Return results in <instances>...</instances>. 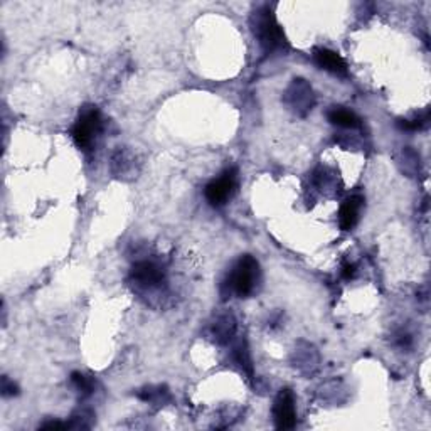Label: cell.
<instances>
[{"label":"cell","instance_id":"obj_1","mask_svg":"<svg viewBox=\"0 0 431 431\" xmlns=\"http://www.w3.org/2000/svg\"><path fill=\"white\" fill-rule=\"evenodd\" d=\"M259 278V263L252 254H244L232 268L230 278L224 281L228 293H236L240 298H246L253 293Z\"/></svg>","mask_w":431,"mask_h":431},{"label":"cell","instance_id":"obj_2","mask_svg":"<svg viewBox=\"0 0 431 431\" xmlns=\"http://www.w3.org/2000/svg\"><path fill=\"white\" fill-rule=\"evenodd\" d=\"M252 25L254 36L258 37V42L261 44L265 51H273L285 44L283 33H281L278 22H276L273 12L268 6L254 12L252 17Z\"/></svg>","mask_w":431,"mask_h":431},{"label":"cell","instance_id":"obj_3","mask_svg":"<svg viewBox=\"0 0 431 431\" xmlns=\"http://www.w3.org/2000/svg\"><path fill=\"white\" fill-rule=\"evenodd\" d=\"M101 130L100 112L93 107H86L79 113L76 125L73 126V140L81 150H90L93 147L96 135Z\"/></svg>","mask_w":431,"mask_h":431},{"label":"cell","instance_id":"obj_4","mask_svg":"<svg viewBox=\"0 0 431 431\" xmlns=\"http://www.w3.org/2000/svg\"><path fill=\"white\" fill-rule=\"evenodd\" d=\"M237 186V174L236 169H230L226 172L221 174V177L211 180V182L206 186V199L211 206L214 208H219V206H224L228 201L231 199V196L235 194Z\"/></svg>","mask_w":431,"mask_h":431},{"label":"cell","instance_id":"obj_5","mask_svg":"<svg viewBox=\"0 0 431 431\" xmlns=\"http://www.w3.org/2000/svg\"><path fill=\"white\" fill-rule=\"evenodd\" d=\"M273 420L278 430H292L297 425V410L292 389H281L273 403Z\"/></svg>","mask_w":431,"mask_h":431},{"label":"cell","instance_id":"obj_6","mask_svg":"<svg viewBox=\"0 0 431 431\" xmlns=\"http://www.w3.org/2000/svg\"><path fill=\"white\" fill-rule=\"evenodd\" d=\"M288 101L292 108L300 115H305L314 107V93L309 83L305 79H293L292 86L288 90Z\"/></svg>","mask_w":431,"mask_h":431},{"label":"cell","instance_id":"obj_7","mask_svg":"<svg viewBox=\"0 0 431 431\" xmlns=\"http://www.w3.org/2000/svg\"><path fill=\"white\" fill-rule=\"evenodd\" d=\"M130 276L140 287L153 288L162 283V280H164V271L152 261H138L131 268Z\"/></svg>","mask_w":431,"mask_h":431},{"label":"cell","instance_id":"obj_8","mask_svg":"<svg viewBox=\"0 0 431 431\" xmlns=\"http://www.w3.org/2000/svg\"><path fill=\"white\" fill-rule=\"evenodd\" d=\"M362 204L364 199L360 196H353L344 201V204L341 206V211H338V224H341L342 230L350 231L358 224Z\"/></svg>","mask_w":431,"mask_h":431},{"label":"cell","instance_id":"obj_9","mask_svg":"<svg viewBox=\"0 0 431 431\" xmlns=\"http://www.w3.org/2000/svg\"><path fill=\"white\" fill-rule=\"evenodd\" d=\"M315 63L325 71L337 74V76H347V64L341 54L331 49H317L314 54Z\"/></svg>","mask_w":431,"mask_h":431},{"label":"cell","instance_id":"obj_10","mask_svg":"<svg viewBox=\"0 0 431 431\" xmlns=\"http://www.w3.org/2000/svg\"><path fill=\"white\" fill-rule=\"evenodd\" d=\"M236 332V320L231 314L223 315L213 325V336L218 344H228Z\"/></svg>","mask_w":431,"mask_h":431},{"label":"cell","instance_id":"obj_11","mask_svg":"<svg viewBox=\"0 0 431 431\" xmlns=\"http://www.w3.org/2000/svg\"><path fill=\"white\" fill-rule=\"evenodd\" d=\"M329 122L342 129H359L360 126V118L346 108H332L329 112Z\"/></svg>","mask_w":431,"mask_h":431},{"label":"cell","instance_id":"obj_12","mask_svg":"<svg viewBox=\"0 0 431 431\" xmlns=\"http://www.w3.org/2000/svg\"><path fill=\"white\" fill-rule=\"evenodd\" d=\"M71 382H73L74 386H76V389L81 394L88 396V394L93 393V381H91L88 376H85V374L73 372L71 374Z\"/></svg>","mask_w":431,"mask_h":431},{"label":"cell","instance_id":"obj_13","mask_svg":"<svg viewBox=\"0 0 431 431\" xmlns=\"http://www.w3.org/2000/svg\"><path fill=\"white\" fill-rule=\"evenodd\" d=\"M426 122H428V115L425 117H418L415 120H399L398 126L401 130H408V131H416L421 130L426 125Z\"/></svg>","mask_w":431,"mask_h":431},{"label":"cell","instance_id":"obj_14","mask_svg":"<svg viewBox=\"0 0 431 431\" xmlns=\"http://www.w3.org/2000/svg\"><path fill=\"white\" fill-rule=\"evenodd\" d=\"M235 355H236L237 362H240V366L244 367L246 372H248L249 376H253V366H252V360H249V354H248V350H246V347H243V346L237 347Z\"/></svg>","mask_w":431,"mask_h":431},{"label":"cell","instance_id":"obj_15","mask_svg":"<svg viewBox=\"0 0 431 431\" xmlns=\"http://www.w3.org/2000/svg\"><path fill=\"white\" fill-rule=\"evenodd\" d=\"M19 393V389H17V386L14 382L8 381V377H2V394L4 396H16Z\"/></svg>","mask_w":431,"mask_h":431},{"label":"cell","instance_id":"obj_16","mask_svg":"<svg viewBox=\"0 0 431 431\" xmlns=\"http://www.w3.org/2000/svg\"><path fill=\"white\" fill-rule=\"evenodd\" d=\"M69 428L68 423H61V421H46V423L41 425V430H64Z\"/></svg>","mask_w":431,"mask_h":431},{"label":"cell","instance_id":"obj_17","mask_svg":"<svg viewBox=\"0 0 431 431\" xmlns=\"http://www.w3.org/2000/svg\"><path fill=\"white\" fill-rule=\"evenodd\" d=\"M355 275V266L350 265V263H346L344 268H342V276H344L346 280H350Z\"/></svg>","mask_w":431,"mask_h":431}]
</instances>
